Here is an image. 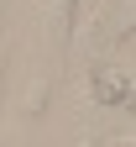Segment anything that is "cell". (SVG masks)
Returning a JSON list of instances; mask_svg holds the SVG:
<instances>
[{
    "label": "cell",
    "instance_id": "cell-1",
    "mask_svg": "<svg viewBox=\"0 0 136 147\" xmlns=\"http://www.w3.org/2000/svg\"><path fill=\"white\" fill-rule=\"evenodd\" d=\"M73 26V0H31V21H26V58H31V84H26V110L47 105V89L58 79Z\"/></svg>",
    "mask_w": 136,
    "mask_h": 147
},
{
    "label": "cell",
    "instance_id": "cell-2",
    "mask_svg": "<svg viewBox=\"0 0 136 147\" xmlns=\"http://www.w3.org/2000/svg\"><path fill=\"white\" fill-rule=\"evenodd\" d=\"M94 100L115 110H136V53H110L94 68Z\"/></svg>",
    "mask_w": 136,
    "mask_h": 147
},
{
    "label": "cell",
    "instance_id": "cell-3",
    "mask_svg": "<svg viewBox=\"0 0 136 147\" xmlns=\"http://www.w3.org/2000/svg\"><path fill=\"white\" fill-rule=\"evenodd\" d=\"M89 37L105 42V47H121L126 37H136V0H100Z\"/></svg>",
    "mask_w": 136,
    "mask_h": 147
},
{
    "label": "cell",
    "instance_id": "cell-4",
    "mask_svg": "<svg viewBox=\"0 0 136 147\" xmlns=\"http://www.w3.org/2000/svg\"><path fill=\"white\" fill-rule=\"evenodd\" d=\"M0 16H5V0H0Z\"/></svg>",
    "mask_w": 136,
    "mask_h": 147
}]
</instances>
